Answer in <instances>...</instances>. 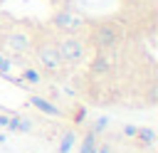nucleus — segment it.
<instances>
[{
    "mask_svg": "<svg viewBox=\"0 0 158 153\" xmlns=\"http://www.w3.org/2000/svg\"><path fill=\"white\" fill-rule=\"evenodd\" d=\"M2 47L10 49V52H15V54H22V52H27V49L32 47V39H30L27 32L12 30V32H7V35L2 37Z\"/></svg>",
    "mask_w": 158,
    "mask_h": 153,
    "instance_id": "nucleus-4",
    "label": "nucleus"
},
{
    "mask_svg": "<svg viewBox=\"0 0 158 153\" xmlns=\"http://www.w3.org/2000/svg\"><path fill=\"white\" fill-rule=\"evenodd\" d=\"M35 54H37L40 67H44L47 72H57V69L64 64V62H62V54H59V49H57V44H52V42L40 44V47L35 49Z\"/></svg>",
    "mask_w": 158,
    "mask_h": 153,
    "instance_id": "nucleus-3",
    "label": "nucleus"
},
{
    "mask_svg": "<svg viewBox=\"0 0 158 153\" xmlns=\"http://www.w3.org/2000/svg\"><path fill=\"white\" fill-rule=\"evenodd\" d=\"M57 49L62 54V62H69V64H81L86 59V42L77 35H64L59 42H57Z\"/></svg>",
    "mask_w": 158,
    "mask_h": 153,
    "instance_id": "nucleus-2",
    "label": "nucleus"
},
{
    "mask_svg": "<svg viewBox=\"0 0 158 153\" xmlns=\"http://www.w3.org/2000/svg\"><path fill=\"white\" fill-rule=\"evenodd\" d=\"M96 148H99L96 136H94V133H89V136L84 138V143H81V153H96Z\"/></svg>",
    "mask_w": 158,
    "mask_h": 153,
    "instance_id": "nucleus-9",
    "label": "nucleus"
},
{
    "mask_svg": "<svg viewBox=\"0 0 158 153\" xmlns=\"http://www.w3.org/2000/svg\"><path fill=\"white\" fill-rule=\"evenodd\" d=\"M111 54L109 52H96V57L89 62V74L91 76H96V79H101V76H106V74H111Z\"/></svg>",
    "mask_w": 158,
    "mask_h": 153,
    "instance_id": "nucleus-5",
    "label": "nucleus"
},
{
    "mask_svg": "<svg viewBox=\"0 0 158 153\" xmlns=\"http://www.w3.org/2000/svg\"><path fill=\"white\" fill-rule=\"evenodd\" d=\"M25 79H27V81H40V74H37L35 69H25Z\"/></svg>",
    "mask_w": 158,
    "mask_h": 153,
    "instance_id": "nucleus-10",
    "label": "nucleus"
},
{
    "mask_svg": "<svg viewBox=\"0 0 158 153\" xmlns=\"http://www.w3.org/2000/svg\"><path fill=\"white\" fill-rule=\"evenodd\" d=\"M7 123H10V116H0V126H5V128H7Z\"/></svg>",
    "mask_w": 158,
    "mask_h": 153,
    "instance_id": "nucleus-12",
    "label": "nucleus"
},
{
    "mask_svg": "<svg viewBox=\"0 0 158 153\" xmlns=\"http://www.w3.org/2000/svg\"><path fill=\"white\" fill-rule=\"evenodd\" d=\"M89 42L96 52H114L121 44V27L116 22H99L91 27Z\"/></svg>",
    "mask_w": 158,
    "mask_h": 153,
    "instance_id": "nucleus-1",
    "label": "nucleus"
},
{
    "mask_svg": "<svg viewBox=\"0 0 158 153\" xmlns=\"http://www.w3.org/2000/svg\"><path fill=\"white\" fill-rule=\"evenodd\" d=\"M32 104H35L40 111L49 114V116H59V109H57V106H52V104H49V101H44V99H37V96H35V99H32Z\"/></svg>",
    "mask_w": 158,
    "mask_h": 153,
    "instance_id": "nucleus-7",
    "label": "nucleus"
},
{
    "mask_svg": "<svg viewBox=\"0 0 158 153\" xmlns=\"http://www.w3.org/2000/svg\"><path fill=\"white\" fill-rule=\"evenodd\" d=\"M54 25H57L59 30L72 32V30H77V27L81 25V20H79L77 15H72L69 10H62V12H57V15H54Z\"/></svg>",
    "mask_w": 158,
    "mask_h": 153,
    "instance_id": "nucleus-6",
    "label": "nucleus"
},
{
    "mask_svg": "<svg viewBox=\"0 0 158 153\" xmlns=\"http://www.w3.org/2000/svg\"><path fill=\"white\" fill-rule=\"evenodd\" d=\"M7 128H12V131H30V121H25V118H17V116H10V123H7Z\"/></svg>",
    "mask_w": 158,
    "mask_h": 153,
    "instance_id": "nucleus-8",
    "label": "nucleus"
},
{
    "mask_svg": "<svg viewBox=\"0 0 158 153\" xmlns=\"http://www.w3.org/2000/svg\"><path fill=\"white\" fill-rule=\"evenodd\" d=\"M126 2H128V5H136V2H141V0H126Z\"/></svg>",
    "mask_w": 158,
    "mask_h": 153,
    "instance_id": "nucleus-13",
    "label": "nucleus"
},
{
    "mask_svg": "<svg viewBox=\"0 0 158 153\" xmlns=\"http://www.w3.org/2000/svg\"><path fill=\"white\" fill-rule=\"evenodd\" d=\"M0 69H2V72H7V69H10V64H7V59H2V57H0Z\"/></svg>",
    "mask_w": 158,
    "mask_h": 153,
    "instance_id": "nucleus-11",
    "label": "nucleus"
}]
</instances>
